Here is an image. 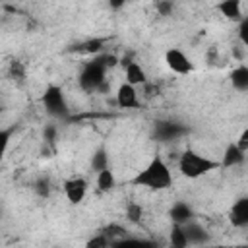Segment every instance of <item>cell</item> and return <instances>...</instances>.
Here are the masks:
<instances>
[{"instance_id":"11","label":"cell","mask_w":248,"mask_h":248,"mask_svg":"<svg viewBox=\"0 0 248 248\" xmlns=\"http://www.w3.org/2000/svg\"><path fill=\"white\" fill-rule=\"evenodd\" d=\"M244 159H246V153L236 145V141H231V143H227V147L223 149V155H221V167L231 169V167L240 165Z\"/></svg>"},{"instance_id":"19","label":"cell","mask_w":248,"mask_h":248,"mask_svg":"<svg viewBox=\"0 0 248 248\" xmlns=\"http://www.w3.org/2000/svg\"><path fill=\"white\" fill-rule=\"evenodd\" d=\"M141 215H143V209H141L140 203H128V205H126V217H128L132 223H138V221L141 219Z\"/></svg>"},{"instance_id":"7","label":"cell","mask_w":248,"mask_h":248,"mask_svg":"<svg viewBox=\"0 0 248 248\" xmlns=\"http://www.w3.org/2000/svg\"><path fill=\"white\" fill-rule=\"evenodd\" d=\"M116 103L122 108H134V107H138V103H140V99H138V87L132 85V83H128V81L120 83L116 87Z\"/></svg>"},{"instance_id":"5","label":"cell","mask_w":248,"mask_h":248,"mask_svg":"<svg viewBox=\"0 0 248 248\" xmlns=\"http://www.w3.org/2000/svg\"><path fill=\"white\" fill-rule=\"evenodd\" d=\"M165 64L170 72L178 76H188L194 72V62L190 60V56L176 46H170L165 50Z\"/></svg>"},{"instance_id":"18","label":"cell","mask_w":248,"mask_h":248,"mask_svg":"<svg viewBox=\"0 0 248 248\" xmlns=\"http://www.w3.org/2000/svg\"><path fill=\"white\" fill-rule=\"evenodd\" d=\"M33 190H35V192H37L41 198H46V196L50 194V180H48V178H45V176L37 178V180H35Z\"/></svg>"},{"instance_id":"27","label":"cell","mask_w":248,"mask_h":248,"mask_svg":"<svg viewBox=\"0 0 248 248\" xmlns=\"http://www.w3.org/2000/svg\"><path fill=\"white\" fill-rule=\"evenodd\" d=\"M10 134H12V130H2V132H0V138H2V143H4V149L8 147V141H10Z\"/></svg>"},{"instance_id":"22","label":"cell","mask_w":248,"mask_h":248,"mask_svg":"<svg viewBox=\"0 0 248 248\" xmlns=\"http://www.w3.org/2000/svg\"><path fill=\"white\" fill-rule=\"evenodd\" d=\"M101 45H103V41L93 39V41H87V43L83 45V48H81V50H83V52H93V54H99V52H101V48H103Z\"/></svg>"},{"instance_id":"14","label":"cell","mask_w":248,"mask_h":248,"mask_svg":"<svg viewBox=\"0 0 248 248\" xmlns=\"http://www.w3.org/2000/svg\"><path fill=\"white\" fill-rule=\"evenodd\" d=\"M229 78H231V85L236 91H248V66L246 64H240V66L232 68Z\"/></svg>"},{"instance_id":"23","label":"cell","mask_w":248,"mask_h":248,"mask_svg":"<svg viewBox=\"0 0 248 248\" xmlns=\"http://www.w3.org/2000/svg\"><path fill=\"white\" fill-rule=\"evenodd\" d=\"M157 12H159L161 16H170V12H172V2H170V0H159V2H157Z\"/></svg>"},{"instance_id":"6","label":"cell","mask_w":248,"mask_h":248,"mask_svg":"<svg viewBox=\"0 0 248 248\" xmlns=\"http://www.w3.org/2000/svg\"><path fill=\"white\" fill-rule=\"evenodd\" d=\"M87 188H89V182H87V178H83V176H70V178H66L64 184H62V190H64L66 200H68L70 203H74V205H78V203H81V202L85 200Z\"/></svg>"},{"instance_id":"4","label":"cell","mask_w":248,"mask_h":248,"mask_svg":"<svg viewBox=\"0 0 248 248\" xmlns=\"http://www.w3.org/2000/svg\"><path fill=\"white\" fill-rule=\"evenodd\" d=\"M41 103H43L46 114H50L52 118H66L70 114L66 95H64L62 87H58L54 83L46 85V89L41 95Z\"/></svg>"},{"instance_id":"12","label":"cell","mask_w":248,"mask_h":248,"mask_svg":"<svg viewBox=\"0 0 248 248\" xmlns=\"http://www.w3.org/2000/svg\"><path fill=\"white\" fill-rule=\"evenodd\" d=\"M217 10L229 21H236L238 23L244 17V14H242V2L240 0H221L217 4Z\"/></svg>"},{"instance_id":"1","label":"cell","mask_w":248,"mask_h":248,"mask_svg":"<svg viewBox=\"0 0 248 248\" xmlns=\"http://www.w3.org/2000/svg\"><path fill=\"white\" fill-rule=\"evenodd\" d=\"M172 172L170 167L167 165V161L161 155H155L147 161V165L138 170V174L134 176V184L145 190H153V192H161V190H169L172 186Z\"/></svg>"},{"instance_id":"20","label":"cell","mask_w":248,"mask_h":248,"mask_svg":"<svg viewBox=\"0 0 248 248\" xmlns=\"http://www.w3.org/2000/svg\"><path fill=\"white\" fill-rule=\"evenodd\" d=\"M238 41L248 48V16H244L240 21H238Z\"/></svg>"},{"instance_id":"15","label":"cell","mask_w":248,"mask_h":248,"mask_svg":"<svg viewBox=\"0 0 248 248\" xmlns=\"http://www.w3.org/2000/svg\"><path fill=\"white\" fill-rule=\"evenodd\" d=\"M169 242H170V246H174V248H186V246H190V240H188V236H186L184 225L172 223L170 234H169Z\"/></svg>"},{"instance_id":"13","label":"cell","mask_w":248,"mask_h":248,"mask_svg":"<svg viewBox=\"0 0 248 248\" xmlns=\"http://www.w3.org/2000/svg\"><path fill=\"white\" fill-rule=\"evenodd\" d=\"M184 231H186V236L190 240V244H207L209 242V232L205 227H202L198 221H188L184 223Z\"/></svg>"},{"instance_id":"3","label":"cell","mask_w":248,"mask_h":248,"mask_svg":"<svg viewBox=\"0 0 248 248\" xmlns=\"http://www.w3.org/2000/svg\"><path fill=\"white\" fill-rule=\"evenodd\" d=\"M107 66L95 56L91 62H87L79 76H78V81H79V87L83 91H99V87L107 81Z\"/></svg>"},{"instance_id":"2","label":"cell","mask_w":248,"mask_h":248,"mask_svg":"<svg viewBox=\"0 0 248 248\" xmlns=\"http://www.w3.org/2000/svg\"><path fill=\"white\" fill-rule=\"evenodd\" d=\"M217 169H221V161L211 159V157H207L196 149H186L178 157V170L182 176H186L190 180L202 178V176H205Z\"/></svg>"},{"instance_id":"21","label":"cell","mask_w":248,"mask_h":248,"mask_svg":"<svg viewBox=\"0 0 248 248\" xmlns=\"http://www.w3.org/2000/svg\"><path fill=\"white\" fill-rule=\"evenodd\" d=\"M10 76H12L14 79L21 81V79L25 78V66H23L19 60H14V62L10 64Z\"/></svg>"},{"instance_id":"17","label":"cell","mask_w":248,"mask_h":248,"mask_svg":"<svg viewBox=\"0 0 248 248\" xmlns=\"http://www.w3.org/2000/svg\"><path fill=\"white\" fill-rule=\"evenodd\" d=\"M107 167H108V153H107L105 147H99V149L93 153V157H91V169H93L95 172H99V170H103V169H107Z\"/></svg>"},{"instance_id":"25","label":"cell","mask_w":248,"mask_h":248,"mask_svg":"<svg viewBox=\"0 0 248 248\" xmlns=\"http://www.w3.org/2000/svg\"><path fill=\"white\" fill-rule=\"evenodd\" d=\"M43 136H45V141H48V143H52V141L56 140V128L48 124V126L45 128V132H43Z\"/></svg>"},{"instance_id":"24","label":"cell","mask_w":248,"mask_h":248,"mask_svg":"<svg viewBox=\"0 0 248 248\" xmlns=\"http://www.w3.org/2000/svg\"><path fill=\"white\" fill-rule=\"evenodd\" d=\"M236 145H238L244 153H248V128H244V130L238 134V138H236Z\"/></svg>"},{"instance_id":"9","label":"cell","mask_w":248,"mask_h":248,"mask_svg":"<svg viewBox=\"0 0 248 248\" xmlns=\"http://www.w3.org/2000/svg\"><path fill=\"white\" fill-rule=\"evenodd\" d=\"M122 66H124V78H126L128 83H132L136 87L147 83V74H145V70H143V66L140 62L126 60V62H122Z\"/></svg>"},{"instance_id":"8","label":"cell","mask_w":248,"mask_h":248,"mask_svg":"<svg viewBox=\"0 0 248 248\" xmlns=\"http://www.w3.org/2000/svg\"><path fill=\"white\" fill-rule=\"evenodd\" d=\"M229 221L232 223V227H248V196L238 198L229 211Z\"/></svg>"},{"instance_id":"10","label":"cell","mask_w":248,"mask_h":248,"mask_svg":"<svg viewBox=\"0 0 248 248\" xmlns=\"http://www.w3.org/2000/svg\"><path fill=\"white\" fill-rule=\"evenodd\" d=\"M169 217H170L172 223L184 225V223L194 219V209H192V205L188 202H174L170 205V209H169Z\"/></svg>"},{"instance_id":"16","label":"cell","mask_w":248,"mask_h":248,"mask_svg":"<svg viewBox=\"0 0 248 248\" xmlns=\"http://www.w3.org/2000/svg\"><path fill=\"white\" fill-rule=\"evenodd\" d=\"M114 186H116V176L110 170V167H107V169L97 172V188H99V192H110Z\"/></svg>"},{"instance_id":"26","label":"cell","mask_w":248,"mask_h":248,"mask_svg":"<svg viewBox=\"0 0 248 248\" xmlns=\"http://www.w3.org/2000/svg\"><path fill=\"white\" fill-rule=\"evenodd\" d=\"M107 4H108V8H110V10L118 12V10H122V8L128 4V0H107Z\"/></svg>"}]
</instances>
